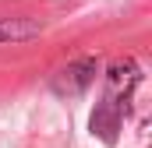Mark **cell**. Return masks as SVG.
I'll list each match as a JSON object with an SVG mask.
<instances>
[{
    "label": "cell",
    "instance_id": "cell-4",
    "mask_svg": "<svg viewBox=\"0 0 152 148\" xmlns=\"http://www.w3.org/2000/svg\"><path fill=\"white\" fill-rule=\"evenodd\" d=\"M42 25L32 21V18H0V42H28V39H39Z\"/></svg>",
    "mask_w": 152,
    "mask_h": 148
},
{
    "label": "cell",
    "instance_id": "cell-3",
    "mask_svg": "<svg viewBox=\"0 0 152 148\" xmlns=\"http://www.w3.org/2000/svg\"><path fill=\"white\" fill-rule=\"evenodd\" d=\"M124 110H127V102H117V99H103L96 113H92V120H88V127H92V134L96 138H103L106 145H113L117 141V131H120V123H124Z\"/></svg>",
    "mask_w": 152,
    "mask_h": 148
},
{
    "label": "cell",
    "instance_id": "cell-1",
    "mask_svg": "<svg viewBox=\"0 0 152 148\" xmlns=\"http://www.w3.org/2000/svg\"><path fill=\"white\" fill-rule=\"evenodd\" d=\"M96 74H99V57H78V60H71L67 67H60V71L53 74V92L57 95H81L92 81H96Z\"/></svg>",
    "mask_w": 152,
    "mask_h": 148
},
{
    "label": "cell",
    "instance_id": "cell-2",
    "mask_svg": "<svg viewBox=\"0 0 152 148\" xmlns=\"http://www.w3.org/2000/svg\"><path fill=\"white\" fill-rule=\"evenodd\" d=\"M138 81H142V67H138L131 57L113 60V64H110V71H106V95L117 99V102H127V99H131V92L138 88Z\"/></svg>",
    "mask_w": 152,
    "mask_h": 148
}]
</instances>
